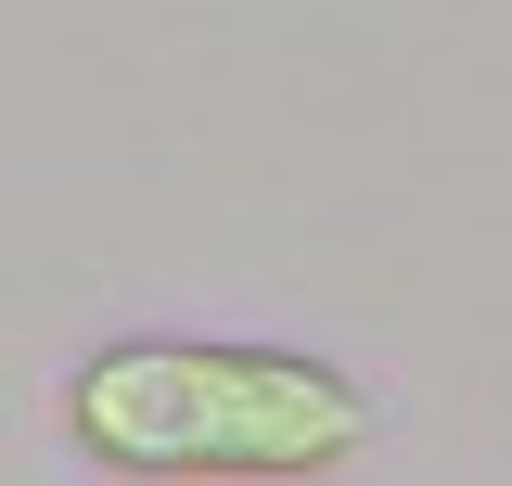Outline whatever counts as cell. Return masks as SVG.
<instances>
[{"label": "cell", "mask_w": 512, "mask_h": 486, "mask_svg": "<svg viewBox=\"0 0 512 486\" xmlns=\"http://www.w3.org/2000/svg\"><path fill=\"white\" fill-rule=\"evenodd\" d=\"M64 423L103 474H205V486H282L359 461L372 397L308 346H231V333H128L77 359Z\"/></svg>", "instance_id": "cell-1"}]
</instances>
